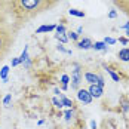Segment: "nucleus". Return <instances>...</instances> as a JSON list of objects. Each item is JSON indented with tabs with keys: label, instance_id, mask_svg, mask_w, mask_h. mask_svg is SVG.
<instances>
[{
	"label": "nucleus",
	"instance_id": "obj_31",
	"mask_svg": "<svg viewBox=\"0 0 129 129\" xmlns=\"http://www.w3.org/2000/svg\"><path fill=\"white\" fill-rule=\"evenodd\" d=\"M67 88H68V85H61V89H62V90H65Z\"/></svg>",
	"mask_w": 129,
	"mask_h": 129
},
{
	"label": "nucleus",
	"instance_id": "obj_25",
	"mask_svg": "<svg viewBox=\"0 0 129 129\" xmlns=\"http://www.w3.org/2000/svg\"><path fill=\"white\" fill-rule=\"evenodd\" d=\"M56 49H58V51H61V52H67V53H70V51H67V49H65L62 43H59V45L56 46Z\"/></svg>",
	"mask_w": 129,
	"mask_h": 129
},
{
	"label": "nucleus",
	"instance_id": "obj_32",
	"mask_svg": "<svg viewBox=\"0 0 129 129\" xmlns=\"http://www.w3.org/2000/svg\"><path fill=\"white\" fill-rule=\"evenodd\" d=\"M0 114H2V98H0Z\"/></svg>",
	"mask_w": 129,
	"mask_h": 129
},
{
	"label": "nucleus",
	"instance_id": "obj_5",
	"mask_svg": "<svg viewBox=\"0 0 129 129\" xmlns=\"http://www.w3.org/2000/svg\"><path fill=\"white\" fill-rule=\"evenodd\" d=\"M77 98H79L80 103L88 104V105L92 103V96H90V93H89L88 89H79L77 90Z\"/></svg>",
	"mask_w": 129,
	"mask_h": 129
},
{
	"label": "nucleus",
	"instance_id": "obj_27",
	"mask_svg": "<svg viewBox=\"0 0 129 129\" xmlns=\"http://www.w3.org/2000/svg\"><path fill=\"white\" fill-rule=\"evenodd\" d=\"M18 64H21L19 58H12V67H15V65H18Z\"/></svg>",
	"mask_w": 129,
	"mask_h": 129
},
{
	"label": "nucleus",
	"instance_id": "obj_19",
	"mask_svg": "<svg viewBox=\"0 0 129 129\" xmlns=\"http://www.w3.org/2000/svg\"><path fill=\"white\" fill-rule=\"evenodd\" d=\"M107 73H108V74L111 76V79H113L114 82H120V77H119V74H116V73H114L113 70H110V68H107Z\"/></svg>",
	"mask_w": 129,
	"mask_h": 129
},
{
	"label": "nucleus",
	"instance_id": "obj_11",
	"mask_svg": "<svg viewBox=\"0 0 129 129\" xmlns=\"http://www.w3.org/2000/svg\"><path fill=\"white\" fill-rule=\"evenodd\" d=\"M8 5H9V0H0V22H5V19L2 18V15L6 12Z\"/></svg>",
	"mask_w": 129,
	"mask_h": 129
},
{
	"label": "nucleus",
	"instance_id": "obj_22",
	"mask_svg": "<svg viewBox=\"0 0 129 129\" xmlns=\"http://www.w3.org/2000/svg\"><path fill=\"white\" fill-rule=\"evenodd\" d=\"M61 83H62V85H68V83H70V76H68V74H62Z\"/></svg>",
	"mask_w": 129,
	"mask_h": 129
},
{
	"label": "nucleus",
	"instance_id": "obj_29",
	"mask_svg": "<svg viewBox=\"0 0 129 129\" xmlns=\"http://www.w3.org/2000/svg\"><path fill=\"white\" fill-rule=\"evenodd\" d=\"M108 16H110V18H116V16H117V12H116V11H111V12L108 13Z\"/></svg>",
	"mask_w": 129,
	"mask_h": 129
},
{
	"label": "nucleus",
	"instance_id": "obj_6",
	"mask_svg": "<svg viewBox=\"0 0 129 129\" xmlns=\"http://www.w3.org/2000/svg\"><path fill=\"white\" fill-rule=\"evenodd\" d=\"M113 3L129 18V0H113Z\"/></svg>",
	"mask_w": 129,
	"mask_h": 129
},
{
	"label": "nucleus",
	"instance_id": "obj_24",
	"mask_svg": "<svg viewBox=\"0 0 129 129\" xmlns=\"http://www.w3.org/2000/svg\"><path fill=\"white\" fill-rule=\"evenodd\" d=\"M52 103L55 104V107H58V108L64 107V105H62V103H61V100H58V98H53V100H52Z\"/></svg>",
	"mask_w": 129,
	"mask_h": 129
},
{
	"label": "nucleus",
	"instance_id": "obj_13",
	"mask_svg": "<svg viewBox=\"0 0 129 129\" xmlns=\"http://www.w3.org/2000/svg\"><path fill=\"white\" fill-rule=\"evenodd\" d=\"M8 73H9V67L8 65L2 67V70H0V79L3 82H8Z\"/></svg>",
	"mask_w": 129,
	"mask_h": 129
},
{
	"label": "nucleus",
	"instance_id": "obj_33",
	"mask_svg": "<svg viewBox=\"0 0 129 129\" xmlns=\"http://www.w3.org/2000/svg\"><path fill=\"white\" fill-rule=\"evenodd\" d=\"M126 36L129 37V28H126Z\"/></svg>",
	"mask_w": 129,
	"mask_h": 129
},
{
	"label": "nucleus",
	"instance_id": "obj_9",
	"mask_svg": "<svg viewBox=\"0 0 129 129\" xmlns=\"http://www.w3.org/2000/svg\"><path fill=\"white\" fill-rule=\"evenodd\" d=\"M117 58L123 62H129V48H123L117 52Z\"/></svg>",
	"mask_w": 129,
	"mask_h": 129
},
{
	"label": "nucleus",
	"instance_id": "obj_20",
	"mask_svg": "<svg viewBox=\"0 0 129 129\" xmlns=\"http://www.w3.org/2000/svg\"><path fill=\"white\" fill-rule=\"evenodd\" d=\"M67 37L71 39V40H79V34L76 31H68V33H67Z\"/></svg>",
	"mask_w": 129,
	"mask_h": 129
},
{
	"label": "nucleus",
	"instance_id": "obj_17",
	"mask_svg": "<svg viewBox=\"0 0 129 129\" xmlns=\"http://www.w3.org/2000/svg\"><path fill=\"white\" fill-rule=\"evenodd\" d=\"M55 37H56V40H59V42H61L62 45L68 42V37H67V33H65V34H59V33H56V34H55Z\"/></svg>",
	"mask_w": 129,
	"mask_h": 129
},
{
	"label": "nucleus",
	"instance_id": "obj_15",
	"mask_svg": "<svg viewBox=\"0 0 129 129\" xmlns=\"http://www.w3.org/2000/svg\"><path fill=\"white\" fill-rule=\"evenodd\" d=\"M58 96H59V100H61V103H62V105H64V107H73V103H71V100L65 98L62 93H59Z\"/></svg>",
	"mask_w": 129,
	"mask_h": 129
},
{
	"label": "nucleus",
	"instance_id": "obj_1",
	"mask_svg": "<svg viewBox=\"0 0 129 129\" xmlns=\"http://www.w3.org/2000/svg\"><path fill=\"white\" fill-rule=\"evenodd\" d=\"M59 0H9L6 12L19 25L28 22L45 11L52 9Z\"/></svg>",
	"mask_w": 129,
	"mask_h": 129
},
{
	"label": "nucleus",
	"instance_id": "obj_26",
	"mask_svg": "<svg viewBox=\"0 0 129 129\" xmlns=\"http://www.w3.org/2000/svg\"><path fill=\"white\" fill-rule=\"evenodd\" d=\"M119 42H120L122 45H128L129 43V40L126 39V37H119Z\"/></svg>",
	"mask_w": 129,
	"mask_h": 129
},
{
	"label": "nucleus",
	"instance_id": "obj_4",
	"mask_svg": "<svg viewBox=\"0 0 129 129\" xmlns=\"http://www.w3.org/2000/svg\"><path fill=\"white\" fill-rule=\"evenodd\" d=\"M83 76H85V80H86L89 85H100V86H103V88H104V85H105L103 76H100V74H95V73L86 71Z\"/></svg>",
	"mask_w": 129,
	"mask_h": 129
},
{
	"label": "nucleus",
	"instance_id": "obj_23",
	"mask_svg": "<svg viewBox=\"0 0 129 129\" xmlns=\"http://www.w3.org/2000/svg\"><path fill=\"white\" fill-rule=\"evenodd\" d=\"M56 33H59V34H65L67 33V30H65V27L64 25H56Z\"/></svg>",
	"mask_w": 129,
	"mask_h": 129
},
{
	"label": "nucleus",
	"instance_id": "obj_14",
	"mask_svg": "<svg viewBox=\"0 0 129 129\" xmlns=\"http://www.w3.org/2000/svg\"><path fill=\"white\" fill-rule=\"evenodd\" d=\"M70 15H73V16H77V18H85V12H82V11H79V9H74V8H71L70 11H68Z\"/></svg>",
	"mask_w": 129,
	"mask_h": 129
},
{
	"label": "nucleus",
	"instance_id": "obj_7",
	"mask_svg": "<svg viewBox=\"0 0 129 129\" xmlns=\"http://www.w3.org/2000/svg\"><path fill=\"white\" fill-rule=\"evenodd\" d=\"M88 90H89L92 98H101L103 96V92H104L103 86H100V85H90Z\"/></svg>",
	"mask_w": 129,
	"mask_h": 129
},
{
	"label": "nucleus",
	"instance_id": "obj_28",
	"mask_svg": "<svg viewBox=\"0 0 129 129\" xmlns=\"http://www.w3.org/2000/svg\"><path fill=\"white\" fill-rule=\"evenodd\" d=\"M71 117H73V113H71V111H67V113H65V119H67V120H70Z\"/></svg>",
	"mask_w": 129,
	"mask_h": 129
},
{
	"label": "nucleus",
	"instance_id": "obj_12",
	"mask_svg": "<svg viewBox=\"0 0 129 129\" xmlns=\"http://www.w3.org/2000/svg\"><path fill=\"white\" fill-rule=\"evenodd\" d=\"M92 49H95V51H103V52H105V51H107V45H105L104 42H95V43L92 45Z\"/></svg>",
	"mask_w": 129,
	"mask_h": 129
},
{
	"label": "nucleus",
	"instance_id": "obj_8",
	"mask_svg": "<svg viewBox=\"0 0 129 129\" xmlns=\"http://www.w3.org/2000/svg\"><path fill=\"white\" fill-rule=\"evenodd\" d=\"M92 45H93V42H92V40H90L89 37H85L83 40L77 42V48H79V49H83V51L92 49Z\"/></svg>",
	"mask_w": 129,
	"mask_h": 129
},
{
	"label": "nucleus",
	"instance_id": "obj_16",
	"mask_svg": "<svg viewBox=\"0 0 129 129\" xmlns=\"http://www.w3.org/2000/svg\"><path fill=\"white\" fill-rule=\"evenodd\" d=\"M27 59H30V58H28V48H24V51H22V53H21V56H19V62H21V64H24V62H25Z\"/></svg>",
	"mask_w": 129,
	"mask_h": 129
},
{
	"label": "nucleus",
	"instance_id": "obj_3",
	"mask_svg": "<svg viewBox=\"0 0 129 129\" xmlns=\"http://www.w3.org/2000/svg\"><path fill=\"white\" fill-rule=\"evenodd\" d=\"M71 89H80V83L83 80V71L79 65H74V70L71 73Z\"/></svg>",
	"mask_w": 129,
	"mask_h": 129
},
{
	"label": "nucleus",
	"instance_id": "obj_21",
	"mask_svg": "<svg viewBox=\"0 0 129 129\" xmlns=\"http://www.w3.org/2000/svg\"><path fill=\"white\" fill-rule=\"evenodd\" d=\"M103 42L105 43V45H114L117 40H116V39H113V37H105V39H104Z\"/></svg>",
	"mask_w": 129,
	"mask_h": 129
},
{
	"label": "nucleus",
	"instance_id": "obj_18",
	"mask_svg": "<svg viewBox=\"0 0 129 129\" xmlns=\"http://www.w3.org/2000/svg\"><path fill=\"white\" fill-rule=\"evenodd\" d=\"M11 101H12V93H8V95L2 100V104H3L5 107H8V105L11 104Z\"/></svg>",
	"mask_w": 129,
	"mask_h": 129
},
{
	"label": "nucleus",
	"instance_id": "obj_10",
	"mask_svg": "<svg viewBox=\"0 0 129 129\" xmlns=\"http://www.w3.org/2000/svg\"><path fill=\"white\" fill-rule=\"evenodd\" d=\"M55 28H56V25H53V24H51V25H42L36 30V33H37V34H40V33H51Z\"/></svg>",
	"mask_w": 129,
	"mask_h": 129
},
{
	"label": "nucleus",
	"instance_id": "obj_2",
	"mask_svg": "<svg viewBox=\"0 0 129 129\" xmlns=\"http://www.w3.org/2000/svg\"><path fill=\"white\" fill-rule=\"evenodd\" d=\"M13 42H15V36H13L12 28L5 22H0V61L6 58Z\"/></svg>",
	"mask_w": 129,
	"mask_h": 129
},
{
	"label": "nucleus",
	"instance_id": "obj_30",
	"mask_svg": "<svg viewBox=\"0 0 129 129\" xmlns=\"http://www.w3.org/2000/svg\"><path fill=\"white\" fill-rule=\"evenodd\" d=\"M90 128H92V129H96V123H95V122H93V120H92V122H90Z\"/></svg>",
	"mask_w": 129,
	"mask_h": 129
}]
</instances>
